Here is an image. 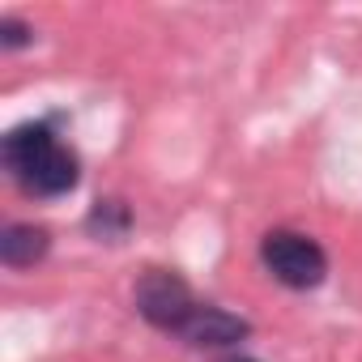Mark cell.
<instances>
[{"label":"cell","mask_w":362,"mask_h":362,"mask_svg":"<svg viewBox=\"0 0 362 362\" xmlns=\"http://www.w3.org/2000/svg\"><path fill=\"white\" fill-rule=\"evenodd\" d=\"M0 162H5V170L30 197H64L81 179L77 153L56 141L47 119H30V124L9 128L5 141H0Z\"/></svg>","instance_id":"1"},{"label":"cell","mask_w":362,"mask_h":362,"mask_svg":"<svg viewBox=\"0 0 362 362\" xmlns=\"http://www.w3.org/2000/svg\"><path fill=\"white\" fill-rule=\"evenodd\" d=\"M260 260L290 290H315L328 277L324 247L311 235H303V230H269L260 239Z\"/></svg>","instance_id":"2"},{"label":"cell","mask_w":362,"mask_h":362,"mask_svg":"<svg viewBox=\"0 0 362 362\" xmlns=\"http://www.w3.org/2000/svg\"><path fill=\"white\" fill-rule=\"evenodd\" d=\"M132 303H136V311H141V320H149L153 328H162V332H184L188 328V320L197 315V294H192V286L179 277V273H170V269H149V273H141V281H136V290H132Z\"/></svg>","instance_id":"3"},{"label":"cell","mask_w":362,"mask_h":362,"mask_svg":"<svg viewBox=\"0 0 362 362\" xmlns=\"http://www.w3.org/2000/svg\"><path fill=\"white\" fill-rule=\"evenodd\" d=\"M179 337H184L188 345H197V349H226V345L252 337V324L243 315H235V311H222V307L201 303L197 315L188 320V328L179 332Z\"/></svg>","instance_id":"4"},{"label":"cell","mask_w":362,"mask_h":362,"mask_svg":"<svg viewBox=\"0 0 362 362\" xmlns=\"http://www.w3.org/2000/svg\"><path fill=\"white\" fill-rule=\"evenodd\" d=\"M52 247V235L47 226H35V222H13L0 235V260L9 269H30L35 260H43Z\"/></svg>","instance_id":"5"},{"label":"cell","mask_w":362,"mask_h":362,"mask_svg":"<svg viewBox=\"0 0 362 362\" xmlns=\"http://www.w3.org/2000/svg\"><path fill=\"white\" fill-rule=\"evenodd\" d=\"M128 230H132V209L119 197L94 201V209L86 214V235L98 239V243H124Z\"/></svg>","instance_id":"6"},{"label":"cell","mask_w":362,"mask_h":362,"mask_svg":"<svg viewBox=\"0 0 362 362\" xmlns=\"http://www.w3.org/2000/svg\"><path fill=\"white\" fill-rule=\"evenodd\" d=\"M26 43H35V30H30L26 22L0 18V47H5V52H18V47H26Z\"/></svg>","instance_id":"7"},{"label":"cell","mask_w":362,"mask_h":362,"mask_svg":"<svg viewBox=\"0 0 362 362\" xmlns=\"http://www.w3.org/2000/svg\"><path fill=\"white\" fill-rule=\"evenodd\" d=\"M226 362H256V358H226Z\"/></svg>","instance_id":"8"}]
</instances>
